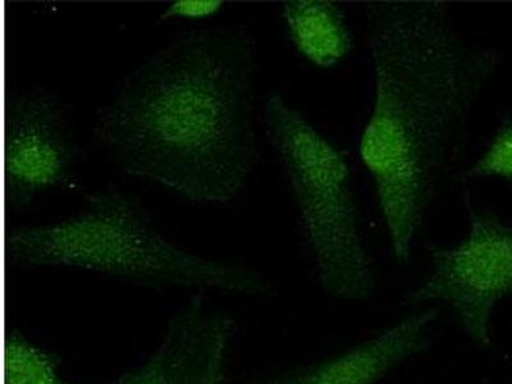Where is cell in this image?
Segmentation results:
<instances>
[{
	"mask_svg": "<svg viewBox=\"0 0 512 384\" xmlns=\"http://www.w3.org/2000/svg\"><path fill=\"white\" fill-rule=\"evenodd\" d=\"M263 118L290 182L323 291L342 300L376 295L345 155L280 94L265 100Z\"/></svg>",
	"mask_w": 512,
	"mask_h": 384,
	"instance_id": "277c9868",
	"label": "cell"
},
{
	"mask_svg": "<svg viewBox=\"0 0 512 384\" xmlns=\"http://www.w3.org/2000/svg\"><path fill=\"white\" fill-rule=\"evenodd\" d=\"M235 322L194 297L169 324L157 351L116 384H223Z\"/></svg>",
	"mask_w": 512,
	"mask_h": 384,
	"instance_id": "52a82bcc",
	"label": "cell"
},
{
	"mask_svg": "<svg viewBox=\"0 0 512 384\" xmlns=\"http://www.w3.org/2000/svg\"><path fill=\"white\" fill-rule=\"evenodd\" d=\"M8 259L21 267H70L144 286L208 288L273 296L262 274L214 262L167 239L143 205L116 191L95 192L61 222L8 232Z\"/></svg>",
	"mask_w": 512,
	"mask_h": 384,
	"instance_id": "3957f363",
	"label": "cell"
},
{
	"mask_svg": "<svg viewBox=\"0 0 512 384\" xmlns=\"http://www.w3.org/2000/svg\"><path fill=\"white\" fill-rule=\"evenodd\" d=\"M256 48L245 27L178 35L96 114L95 144L128 175L205 204L230 201L259 163Z\"/></svg>",
	"mask_w": 512,
	"mask_h": 384,
	"instance_id": "6da1fadb",
	"label": "cell"
},
{
	"mask_svg": "<svg viewBox=\"0 0 512 384\" xmlns=\"http://www.w3.org/2000/svg\"><path fill=\"white\" fill-rule=\"evenodd\" d=\"M70 107L43 88L11 90L4 111V178L9 207L22 209L52 190H75L84 153Z\"/></svg>",
	"mask_w": 512,
	"mask_h": 384,
	"instance_id": "8992f818",
	"label": "cell"
},
{
	"mask_svg": "<svg viewBox=\"0 0 512 384\" xmlns=\"http://www.w3.org/2000/svg\"><path fill=\"white\" fill-rule=\"evenodd\" d=\"M6 384H71L59 373V361L29 338L11 332L4 358Z\"/></svg>",
	"mask_w": 512,
	"mask_h": 384,
	"instance_id": "30bf717a",
	"label": "cell"
},
{
	"mask_svg": "<svg viewBox=\"0 0 512 384\" xmlns=\"http://www.w3.org/2000/svg\"><path fill=\"white\" fill-rule=\"evenodd\" d=\"M463 176L472 180L496 177L512 182V120L502 122L486 152Z\"/></svg>",
	"mask_w": 512,
	"mask_h": 384,
	"instance_id": "8fae6325",
	"label": "cell"
},
{
	"mask_svg": "<svg viewBox=\"0 0 512 384\" xmlns=\"http://www.w3.org/2000/svg\"><path fill=\"white\" fill-rule=\"evenodd\" d=\"M437 317L436 309L418 308L359 345L287 370L264 384H378L406 360L433 346Z\"/></svg>",
	"mask_w": 512,
	"mask_h": 384,
	"instance_id": "ba28073f",
	"label": "cell"
},
{
	"mask_svg": "<svg viewBox=\"0 0 512 384\" xmlns=\"http://www.w3.org/2000/svg\"><path fill=\"white\" fill-rule=\"evenodd\" d=\"M223 7V0H178L164 11L160 20H203L218 15Z\"/></svg>",
	"mask_w": 512,
	"mask_h": 384,
	"instance_id": "7c38bea8",
	"label": "cell"
},
{
	"mask_svg": "<svg viewBox=\"0 0 512 384\" xmlns=\"http://www.w3.org/2000/svg\"><path fill=\"white\" fill-rule=\"evenodd\" d=\"M282 16L291 43L315 67H336L354 48L349 22L336 3L292 0L283 3Z\"/></svg>",
	"mask_w": 512,
	"mask_h": 384,
	"instance_id": "9c48e42d",
	"label": "cell"
},
{
	"mask_svg": "<svg viewBox=\"0 0 512 384\" xmlns=\"http://www.w3.org/2000/svg\"><path fill=\"white\" fill-rule=\"evenodd\" d=\"M512 294V224L492 214H474L465 239L432 254L431 273L401 300L402 306H451L465 335L482 347L492 344L496 306Z\"/></svg>",
	"mask_w": 512,
	"mask_h": 384,
	"instance_id": "5b68a950",
	"label": "cell"
},
{
	"mask_svg": "<svg viewBox=\"0 0 512 384\" xmlns=\"http://www.w3.org/2000/svg\"><path fill=\"white\" fill-rule=\"evenodd\" d=\"M374 103L359 153L397 262L408 263L466 116L504 53L457 34L440 2L365 6Z\"/></svg>",
	"mask_w": 512,
	"mask_h": 384,
	"instance_id": "7a4b0ae2",
	"label": "cell"
}]
</instances>
